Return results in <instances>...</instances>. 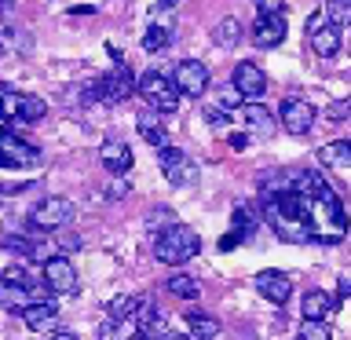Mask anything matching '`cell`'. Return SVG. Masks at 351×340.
Wrapping results in <instances>:
<instances>
[{
  "instance_id": "cell-10",
  "label": "cell",
  "mask_w": 351,
  "mask_h": 340,
  "mask_svg": "<svg viewBox=\"0 0 351 340\" xmlns=\"http://www.w3.org/2000/svg\"><path fill=\"white\" fill-rule=\"evenodd\" d=\"M44 282L51 293H77V271L66 256H48L44 260Z\"/></svg>"
},
{
  "instance_id": "cell-13",
  "label": "cell",
  "mask_w": 351,
  "mask_h": 340,
  "mask_svg": "<svg viewBox=\"0 0 351 340\" xmlns=\"http://www.w3.org/2000/svg\"><path fill=\"white\" fill-rule=\"evenodd\" d=\"M165 114H158V110H139L136 114V128H139V136L150 143V147H158V150H165L169 147V128H165V121H161Z\"/></svg>"
},
{
  "instance_id": "cell-35",
  "label": "cell",
  "mask_w": 351,
  "mask_h": 340,
  "mask_svg": "<svg viewBox=\"0 0 351 340\" xmlns=\"http://www.w3.org/2000/svg\"><path fill=\"white\" fill-rule=\"evenodd\" d=\"M326 117L329 121H348L351 117V99H337V103L326 106Z\"/></svg>"
},
{
  "instance_id": "cell-4",
  "label": "cell",
  "mask_w": 351,
  "mask_h": 340,
  "mask_svg": "<svg viewBox=\"0 0 351 340\" xmlns=\"http://www.w3.org/2000/svg\"><path fill=\"white\" fill-rule=\"evenodd\" d=\"M73 216H77L73 202H66V197H44V202L29 212V227H33V230H44V234H51V230L70 227Z\"/></svg>"
},
{
  "instance_id": "cell-6",
  "label": "cell",
  "mask_w": 351,
  "mask_h": 340,
  "mask_svg": "<svg viewBox=\"0 0 351 340\" xmlns=\"http://www.w3.org/2000/svg\"><path fill=\"white\" fill-rule=\"evenodd\" d=\"M278 121L289 136H307L315 125V106L307 103V99L289 95V99H282V106H278Z\"/></svg>"
},
{
  "instance_id": "cell-32",
  "label": "cell",
  "mask_w": 351,
  "mask_h": 340,
  "mask_svg": "<svg viewBox=\"0 0 351 340\" xmlns=\"http://www.w3.org/2000/svg\"><path fill=\"white\" fill-rule=\"evenodd\" d=\"M0 245H4L8 252H19V256H37V245H33L29 238H22V234H8Z\"/></svg>"
},
{
  "instance_id": "cell-30",
  "label": "cell",
  "mask_w": 351,
  "mask_h": 340,
  "mask_svg": "<svg viewBox=\"0 0 351 340\" xmlns=\"http://www.w3.org/2000/svg\"><path fill=\"white\" fill-rule=\"evenodd\" d=\"M326 19L333 22V26H348L351 22V0H329Z\"/></svg>"
},
{
  "instance_id": "cell-43",
  "label": "cell",
  "mask_w": 351,
  "mask_h": 340,
  "mask_svg": "<svg viewBox=\"0 0 351 340\" xmlns=\"http://www.w3.org/2000/svg\"><path fill=\"white\" fill-rule=\"evenodd\" d=\"M234 245H241V241H238V234H223V238H219V249H234Z\"/></svg>"
},
{
  "instance_id": "cell-34",
  "label": "cell",
  "mask_w": 351,
  "mask_h": 340,
  "mask_svg": "<svg viewBox=\"0 0 351 340\" xmlns=\"http://www.w3.org/2000/svg\"><path fill=\"white\" fill-rule=\"evenodd\" d=\"M132 311H136V300H132V296H117V300L106 307L110 318H132Z\"/></svg>"
},
{
  "instance_id": "cell-44",
  "label": "cell",
  "mask_w": 351,
  "mask_h": 340,
  "mask_svg": "<svg viewBox=\"0 0 351 340\" xmlns=\"http://www.w3.org/2000/svg\"><path fill=\"white\" fill-rule=\"evenodd\" d=\"M158 340H186V337H183V333H176V329H165Z\"/></svg>"
},
{
  "instance_id": "cell-12",
  "label": "cell",
  "mask_w": 351,
  "mask_h": 340,
  "mask_svg": "<svg viewBox=\"0 0 351 340\" xmlns=\"http://www.w3.org/2000/svg\"><path fill=\"white\" fill-rule=\"evenodd\" d=\"M285 40V19L282 15H256L252 22V44L256 48H278Z\"/></svg>"
},
{
  "instance_id": "cell-15",
  "label": "cell",
  "mask_w": 351,
  "mask_h": 340,
  "mask_svg": "<svg viewBox=\"0 0 351 340\" xmlns=\"http://www.w3.org/2000/svg\"><path fill=\"white\" fill-rule=\"evenodd\" d=\"M256 289H260L263 300L285 304V300H289V293H293V282H289V274H282V271H260L256 274Z\"/></svg>"
},
{
  "instance_id": "cell-14",
  "label": "cell",
  "mask_w": 351,
  "mask_h": 340,
  "mask_svg": "<svg viewBox=\"0 0 351 340\" xmlns=\"http://www.w3.org/2000/svg\"><path fill=\"white\" fill-rule=\"evenodd\" d=\"M99 161H103L106 172L125 175L132 169V147H128L125 139H106L103 147H99Z\"/></svg>"
},
{
  "instance_id": "cell-2",
  "label": "cell",
  "mask_w": 351,
  "mask_h": 340,
  "mask_svg": "<svg viewBox=\"0 0 351 340\" xmlns=\"http://www.w3.org/2000/svg\"><path fill=\"white\" fill-rule=\"evenodd\" d=\"M197 249H202V238L194 234L186 223H172L165 227L158 234V245H154V256H158L161 263H172V267H180V263L194 260Z\"/></svg>"
},
{
  "instance_id": "cell-11",
  "label": "cell",
  "mask_w": 351,
  "mask_h": 340,
  "mask_svg": "<svg viewBox=\"0 0 351 340\" xmlns=\"http://www.w3.org/2000/svg\"><path fill=\"white\" fill-rule=\"evenodd\" d=\"M230 84L241 92V99H260L263 88H267V77L256 62H238L234 66V77H230Z\"/></svg>"
},
{
  "instance_id": "cell-16",
  "label": "cell",
  "mask_w": 351,
  "mask_h": 340,
  "mask_svg": "<svg viewBox=\"0 0 351 340\" xmlns=\"http://www.w3.org/2000/svg\"><path fill=\"white\" fill-rule=\"evenodd\" d=\"M22 322H26L33 333H55V326H59V307H55L51 300L29 304L26 311H22Z\"/></svg>"
},
{
  "instance_id": "cell-17",
  "label": "cell",
  "mask_w": 351,
  "mask_h": 340,
  "mask_svg": "<svg viewBox=\"0 0 351 340\" xmlns=\"http://www.w3.org/2000/svg\"><path fill=\"white\" fill-rule=\"evenodd\" d=\"M333 311H337V296L333 293H326V289L304 293V318H311V322H326Z\"/></svg>"
},
{
  "instance_id": "cell-1",
  "label": "cell",
  "mask_w": 351,
  "mask_h": 340,
  "mask_svg": "<svg viewBox=\"0 0 351 340\" xmlns=\"http://www.w3.org/2000/svg\"><path fill=\"white\" fill-rule=\"evenodd\" d=\"M260 208H263L267 227L282 241H293V245H307V241L337 245L348 234L344 205H340L337 191L315 169L293 172L289 191L274 197H260Z\"/></svg>"
},
{
  "instance_id": "cell-31",
  "label": "cell",
  "mask_w": 351,
  "mask_h": 340,
  "mask_svg": "<svg viewBox=\"0 0 351 340\" xmlns=\"http://www.w3.org/2000/svg\"><path fill=\"white\" fill-rule=\"evenodd\" d=\"M296 340H333V337H329V326L326 322H311V318H304Z\"/></svg>"
},
{
  "instance_id": "cell-23",
  "label": "cell",
  "mask_w": 351,
  "mask_h": 340,
  "mask_svg": "<svg viewBox=\"0 0 351 340\" xmlns=\"http://www.w3.org/2000/svg\"><path fill=\"white\" fill-rule=\"evenodd\" d=\"M0 304L22 315V311H26V307L33 304V293H29V289H19V285H8V282H0Z\"/></svg>"
},
{
  "instance_id": "cell-3",
  "label": "cell",
  "mask_w": 351,
  "mask_h": 340,
  "mask_svg": "<svg viewBox=\"0 0 351 340\" xmlns=\"http://www.w3.org/2000/svg\"><path fill=\"white\" fill-rule=\"evenodd\" d=\"M136 92L147 99V106L158 110V114H176V106H180V92H176V84L165 73H158V70L143 73L139 84H136Z\"/></svg>"
},
{
  "instance_id": "cell-39",
  "label": "cell",
  "mask_w": 351,
  "mask_h": 340,
  "mask_svg": "<svg viewBox=\"0 0 351 340\" xmlns=\"http://www.w3.org/2000/svg\"><path fill=\"white\" fill-rule=\"evenodd\" d=\"M15 29H0V55H11L15 51Z\"/></svg>"
},
{
  "instance_id": "cell-21",
  "label": "cell",
  "mask_w": 351,
  "mask_h": 340,
  "mask_svg": "<svg viewBox=\"0 0 351 340\" xmlns=\"http://www.w3.org/2000/svg\"><path fill=\"white\" fill-rule=\"evenodd\" d=\"M136 337H139L136 318H106L99 326V340H136Z\"/></svg>"
},
{
  "instance_id": "cell-5",
  "label": "cell",
  "mask_w": 351,
  "mask_h": 340,
  "mask_svg": "<svg viewBox=\"0 0 351 340\" xmlns=\"http://www.w3.org/2000/svg\"><path fill=\"white\" fill-rule=\"evenodd\" d=\"M176 92L186 95V99H202L208 92V84H213V77H208V66L197 62V59H183L176 66V77H172Z\"/></svg>"
},
{
  "instance_id": "cell-25",
  "label": "cell",
  "mask_w": 351,
  "mask_h": 340,
  "mask_svg": "<svg viewBox=\"0 0 351 340\" xmlns=\"http://www.w3.org/2000/svg\"><path fill=\"white\" fill-rule=\"evenodd\" d=\"M230 234H238V241H249L252 238V230H256V216H252V208L249 205H238L234 208V219H230Z\"/></svg>"
},
{
  "instance_id": "cell-8",
  "label": "cell",
  "mask_w": 351,
  "mask_h": 340,
  "mask_svg": "<svg viewBox=\"0 0 351 340\" xmlns=\"http://www.w3.org/2000/svg\"><path fill=\"white\" fill-rule=\"evenodd\" d=\"M136 77H132V70L125 62H117L114 73L99 77V103H125V99L136 92Z\"/></svg>"
},
{
  "instance_id": "cell-24",
  "label": "cell",
  "mask_w": 351,
  "mask_h": 340,
  "mask_svg": "<svg viewBox=\"0 0 351 340\" xmlns=\"http://www.w3.org/2000/svg\"><path fill=\"white\" fill-rule=\"evenodd\" d=\"M44 114H48L44 99H37V95H19V106H15V117H19V121L33 125V121H40Z\"/></svg>"
},
{
  "instance_id": "cell-29",
  "label": "cell",
  "mask_w": 351,
  "mask_h": 340,
  "mask_svg": "<svg viewBox=\"0 0 351 340\" xmlns=\"http://www.w3.org/2000/svg\"><path fill=\"white\" fill-rule=\"evenodd\" d=\"M0 282L19 285V289H29V293H33V278H29V271H26V267H19V263H11V267H4V274H0Z\"/></svg>"
},
{
  "instance_id": "cell-46",
  "label": "cell",
  "mask_w": 351,
  "mask_h": 340,
  "mask_svg": "<svg viewBox=\"0 0 351 340\" xmlns=\"http://www.w3.org/2000/svg\"><path fill=\"white\" fill-rule=\"evenodd\" d=\"M0 4H4V8H8V4H11V0H0Z\"/></svg>"
},
{
  "instance_id": "cell-9",
  "label": "cell",
  "mask_w": 351,
  "mask_h": 340,
  "mask_svg": "<svg viewBox=\"0 0 351 340\" xmlns=\"http://www.w3.org/2000/svg\"><path fill=\"white\" fill-rule=\"evenodd\" d=\"M40 161V150L29 147L26 139L11 136V132H0V165H11V169H29V165Z\"/></svg>"
},
{
  "instance_id": "cell-37",
  "label": "cell",
  "mask_w": 351,
  "mask_h": 340,
  "mask_svg": "<svg viewBox=\"0 0 351 340\" xmlns=\"http://www.w3.org/2000/svg\"><path fill=\"white\" fill-rule=\"evenodd\" d=\"M252 4H256L260 15H282L285 11V0H252Z\"/></svg>"
},
{
  "instance_id": "cell-26",
  "label": "cell",
  "mask_w": 351,
  "mask_h": 340,
  "mask_svg": "<svg viewBox=\"0 0 351 340\" xmlns=\"http://www.w3.org/2000/svg\"><path fill=\"white\" fill-rule=\"evenodd\" d=\"M165 285H169L172 296H183V300H197V296H202V285H197V278H191V274H172Z\"/></svg>"
},
{
  "instance_id": "cell-28",
  "label": "cell",
  "mask_w": 351,
  "mask_h": 340,
  "mask_svg": "<svg viewBox=\"0 0 351 340\" xmlns=\"http://www.w3.org/2000/svg\"><path fill=\"white\" fill-rule=\"evenodd\" d=\"M172 40V29L169 26H147V33H143V51H165Z\"/></svg>"
},
{
  "instance_id": "cell-33",
  "label": "cell",
  "mask_w": 351,
  "mask_h": 340,
  "mask_svg": "<svg viewBox=\"0 0 351 340\" xmlns=\"http://www.w3.org/2000/svg\"><path fill=\"white\" fill-rule=\"evenodd\" d=\"M216 106H219V110H227V114H234V110H241V92H238L234 84L219 88V99H216Z\"/></svg>"
},
{
  "instance_id": "cell-19",
  "label": "cell",
  "mask_w": 351,
  "mask_h": 340,
  "mask_svg": "<svg viewBox=\"0 0 351 340\" xmlns=\"http://www.w3.org/2000/svg\"><path fill=\"white\" fill-rule=\"evenodd\" d=\"M340 26H333V22H326L322 29H315L311 33V48H315V55L318 59H333V55L340 51Z\"/></svg>"
},
{
  "instance_id": "cell-38",
  "label": "cell",
  "mask_w": 351,
  "mask_h": 340,
  "mask_svg": "<svg viewBox=\"0 0 351 340\" xmlns=\"http://www.w3.org/2000/svg\"><path fill=\"white\" fill-rule=\"evenodd\" d=\"M154 223H165V227H172L176 219H172V212H169V208H154V212L147 216V227H154Z\"/></svg>"
},
{
  "instance_id": "cell-36",
  "label": "cell",
  "mask_w": 351,
  "mask_h": 340,
  "mask_svg": "<svg viewBox=\"0 0 351 340\" xmlns=\"http://www.w3.org/2000/svg\"><path fill=\"white\" fill-rule=\"evenodd\" d=\"M205 121H208V125H213V128H227L230 114H227V110H219V106L213 103V106H205Z\"/></svg>"
},
{
  "instance_id": "cell-41",
  "label": "cell",
  "mask_w": 351,
  "mask_h": 340,
  "mask_svg": "<svg viewBox=\"0 0 351 340\" xmlns=\"http://www.w3.org/2000/svg\"><path fill=\"white\" fill-rule=\"evenodd\" d=\"M326 22H329V19H326V11H315V15H311V19H307V37H311V33H315V29H322V26H326Z\"/></svg>"
},
{
  "instance_id": "cell-27",
  "label": "cell",
  "mask_w": 351,
  "mask_h": 340,
  "mask_svg": "<svg viewBox=\"0 0 351 340\" xmlns=\"http://www.w3.org/2000/svg\"><path fill=\"white\" fill-rule=\"evenodd\" d=\"M213 37H216V44H219V48H234V44L241 40V22H238L234 15H227V19L216 26V33H213Z\"/></svg>"
},
{
  "instance_id": "cell-42",
  "label": "cell",
  "mask_w": 351,
  "mask_h": 340,
  "mask_svg": "<svg viewBox=\"0 0 351 340\" xmlns=\"http://www.w3.org/2000/svg\"><path fill=\"white\" fill-rule=\"evenodd\" d=\"M227 143H230L234 150H245V147H249V136H241V132H230V136H227Z\"/></svg>"
},
{
  "instance_id": "cell-40",
  "label": "cell",
  "mask_w": 351,
  "mask_h": 340,
  "mask_svg": "<svg viewBox=\"0 0 351 340\" xmlns=\"http://www.w3.org/2000/svg\"><path fill=\"white\" fill-rule=\"evenodd\" d=\"M125 194H128V183H125V180H117V183L106 186V197H110V202H121Z\"/></svg>"
},
{
  "instance_id": "cell-7",
  "label": "cell",
  "mask_w": 351,
  "mask_h": 340,
  "mask_svg": "<svg viewBox=\"0 0 351 340\" xmlns=\"http://www.w3.org/2000/svg\"><path fill=\"white\" fill-rule=\"evenodd\" d=\"M158 165H161V175H165V180H169L172 186H183V183H194V180H197L194 161L186 158L180 147H165V150H158Z\"/></svg>"
},
{
  "instance_id": "cell-45",
  "label": "cell",
  "mask_w": 351,
  "mask_h": 340,
  "mask_svg": "<svg viewBox=\"0 0 351 340\" xmlns=\"http://www.w3.org/2000/svg\"><path fill=\"white\" fill-rule=\"evenodd\" d=\"M48 340H77V337H73V333H62V329H59V333H51Z\"/></svg>"
},
{
  "instance_id": "cell-22",
  "label": "cell",
  "mask_w": 351,
  "mask_h": 340,
  "mask_svg": "<svg viewBox=\"0 0 351 340\" xmlns=\"http://www.w3.org/2000/svg\"><path fill=\"white\" fill-rule=\"evenodd\" d=\"M318 161L329 165V169H351V143L340 139V143H326L318 150Z\"/></svg>"
},
{
  "instance_id": "cell-47",
  "label": "cell",
  "mask_w": 351,
  "mask_h": 340,
  "mask_svg": "<svg viewBox=\"0 0 351 340\" xmlns=\"http://www.w3.org/2000/svg\"><path fill=\"white\" fill-rule=\"evenodd\" d=\"M0 205H4V194H0Z\"/></svg>"
},
{
  "instance_id": "cell-20",
  "label": "cell",
  "mask_w": 351,
  "mask_h": 340,
  "mask_svg": "<svg viewBox=\"0 0 351 340\" xmlns=\"http://www.w3.org/2000/svg\"><path fill=\"white\" fill-rule=\"evenodd\" d=\"M186 329L194 340H216L219 337V318L205 315V311H186Z\"/></svg>"
},
{
  "instance_id": "cell-18",
  "label": "cell",
  "mask_w": 351,
  "mask_h": 340,
  "mask_svg": "<svg viewBox=\"0 0 351 340\" xmlns=\"http://www.w3.org/2000/svg\"><path fill=\"white\" fill-rule=\"evenodd\" d=\"M241 117H245V125H249L252 136H260V139H267L274 132V117H271V110L263 103H245V106H241Z\"/></svg>"
}]
</instances>
